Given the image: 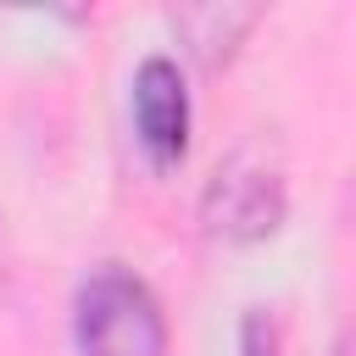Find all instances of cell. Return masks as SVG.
Wrapping results in <instances>:
<instances>
[{
	"instance_id": "cell-6",
	"label": "cell",
	"mask_w": 356,
	"mask_h": 356,
	"mask_svg": "<svg viewBox=\"0 0 356 356\" xmlns=\"http://www.w3.org/2000/svg\"><path fill=\"white\" fill-rule=\"evenodd\" d=\"M339 356H356V345H345V350H339Z\"/></svg>"
},
{
	"instance_id": "cell-1",
	"label": "cell",
	"mask_w": 356,
	"mask_h": 356,
	"mask_svg": "<svg viewBox=\"0 0 356 356\" xmlns=\"http://www.w3.org/2000/svg\"><path fill=\"white\" fill-rule=\"evenodd\" d=\"M72 334L83 356H167V317L156 289L117 261L95 267L78 284Z\"/></svg>"
},
{
	"instance_id": "cell-2",
	"label": "cell",
	"mask_w": 356,
	"mask_h": 356,
	"mask_svg": "<svg viewBox=\"0 0 356 356\" xmlns=\"http://www.w3.org/2000/svg\"><path fill=\"white\" fill-rule=\"evenodd\" d=\"M284 217V184L273 167L250 161V156H234L228 167L211 172L206 184V222L211 234L222 239H267Z\"/></svg>"
},
{
	"instance_id": "cell-4",
	"label": "cell",
	"mask_w": 356,
	"mask_h": 356,
	"mask_svg": "<svg viewBox=\"0 0 356 356\" xmlns=\"http://www.w3.org/2000/svg\"><path fill=\"white\" fill-rule=\"evenodd\" d=\"M172 22H178L184 44H189L206 67H217V61L234 56V44L250 33L256 11H250V6H189V11H178Z\"/></svg>"
},
{
	"instance_id": "cell-3",
	"label": "cell",
	"mask_w": 356,
	"mask_h": 356,
	"mask_svg": "<svg viewBox=\"0 0 356 356\" xmlns=\"http://www.w3.org/2000/svg\"><path fill=\"white\" fill-rule=\"evenodd\" d=\"M134 134L161 167L178 161L189 145V95L167 56H145L134 72Z\"/></svg>"
},
{
	"instance_id": "cell-5",
	"label": "cell",
	"mask_w": 356,
	"mask_h": 356,
	"mask_svg": "<svg viewBox=\"0 0 356 356\" xmlns=\"http://www.w3.org/2000/svg\"><path fill=\"white\" fill-rule=\"evenodd\" d=\"M239 356H278L273 323H267L261 312H250V317H245V328H239Z\"/></svg>"
}]
</instances>
